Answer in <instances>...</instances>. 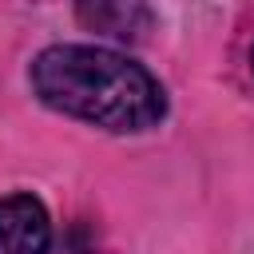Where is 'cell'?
Wrapping results in <instances>:
<instances>
[{
    "instance_id": "obj_2",
    "label": "cell",
    "mask_w": 254,
    "mask_h": 254,
    "mask_svg": "<svg viewBox=\"0 0 254 254\" xmlns=\"http://www.w3.org/2000/svg\"><path fill=\"white\" fill-rule=\"evenodd\" d=\"M75 16L87 32L119 44H143L155 28V12L147 0H75Z\"/></svg>"
},
{
    "instance_id": "obj_3",
    "label": "cell",
    "mask_w": 254,
    "mask_h": 254,
    "mask_svg": "<svg viewBox=\"0 0 254 254\" xmlns=\"http://www.w3.org/2000/svg\"><path fill=\"white\" fill-rule=\"evenodd\" d=\"M52 222L36 194L0 198V254H48Z\"/></svg>"
},
{
    "instance_id": "obj_1",
    "label": "cell",
    "mask_w": 254,
    "mask_h": 254,
    "mask_svg": "<svg viewBox=\"0 0 254 254\" xmlns=\"http://www.w3.org/2000/svg\"><path fill=\"white\" fill-rule=\"evenodd\" d=\"M32 91L60 115L131 135L151 131L167 115L163 83L135 60L95 44H52L28 67Z\"/></svg>"
},
{
    "instance_id": "obj_4",
    "label": "cell",
    "mask_w": 254,
    "mask_h": 254,
    "mask_svg": "<svg viewBox=\"0 0 254 254\" xmlns=\"http://www.w3.org/2000/svg\"><path fill=\"white\" fill-rule=\"evenodd\" d=\"M250 64H254V52H250Z\"/></svg>"
}]
</instances>
